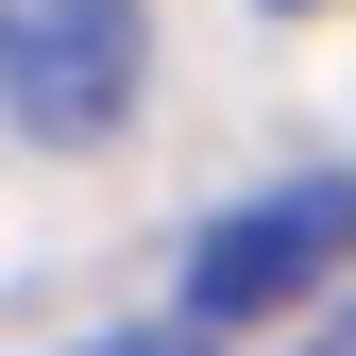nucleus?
<instances>
[{
  "label": "nucleus",
  "mask_w": 356,
  "mask_h": 356,
  "mask_svg": "<svg viewBox=\"0 0 356 356\" xmlns=\"http://www.w3.org/2000/svg\"><path fill=\"white\" fill-rule=\"evenodd\" d=\"M153 68V0H0V119L34 153H102L136 119Z\"/></svg>",
  "instance_id": "obj_1"
},
{
  "label": "nucleus",
  "mask_w": 356,
  "mask_h": 356,
  "mask_svg": "<svg viewBox=\"0 0 356 356\" xmlns=\"http://www.w3.org/2000/svg\"><path fill=\"white\" fill-rule=\"evenodd\" d=\"M323 272H356V187H339V170H289V187H254V204L204 220L187 323H272V305H305Z\"/></svg>",
  "instance_id": "obj_2"
},
{
  "label": "nucleus",
  "mask_w": 356,
  "mask_h": 356,
  "mask_svg": "<svg viewBox=\"0 0 356 356\" xmlns=\"http://www.w3.org/2000/svg\"><path fill=\"white\" fill-rule=\"evenodd\" d=\"M272 17H323V0H272Z\"/></svg>",
  "instance_id": "obj_3"
}]
</instances>
